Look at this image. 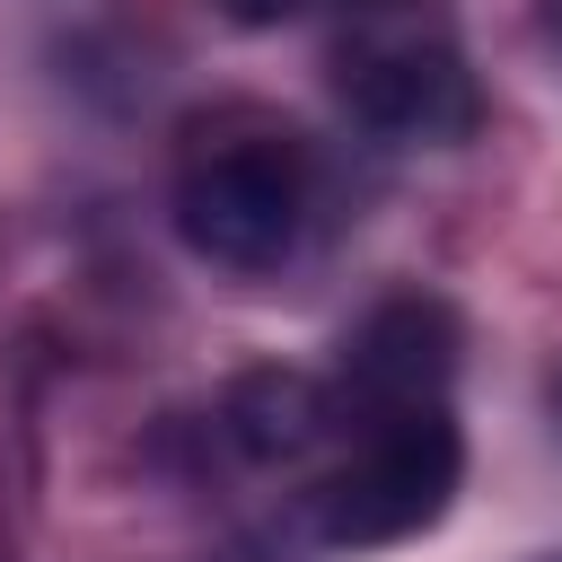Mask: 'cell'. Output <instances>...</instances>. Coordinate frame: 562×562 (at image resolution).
I'll return each instance as SVG.
<instances>
[{
    "mask_svg": "<svg viewBox=\"0 0 562 562\" xmlns=\"http://www.w3.org/2000/svg\"><path fill=\"white\" fill-rule=\"evenodd\" d=\"M307 211H316V167L281 123L220 114L176 158V228L202 263L281 272L307 237Z\"/></svg>",
    "mask_w": 562,
    "mask_h": 562,
    "instance_id": "obj_2",
    "label": "cell"
},
{
    "mask_svg": "<svg viewBox=\"0 0 562 562\" xmlns=\"http://www.w3.org/2000/svg\"><path fill=\"white\" fill-rule=\"evenodd\" d=\"M228 18H246V26H272V18H290V9H307V0H220Z\"/></svg>",
    "mask_w": 562,
    "mask_h": 562,
    "instance_id": "obj_4",
    "label": "cell"
},
{
    "mask_svg": "<svg viewBox=\"0 0 562 562\" xmlns=\"http://www.w3.org/2000/svg\"><path fill=\"white\" fill-rule=\"evenodd\" d=\"M334 465L316 474L325 544H404L448 518L465 439L448 395H342L334 386Z\"/></svg>",
    "mask_w": 562,
    "mask_h": 562,
    "instance_id": "obj_1",
    "label": "cell"
},
{
    "mask_svg": "<svg viewBox=\"0 0 562 562\" xmlns=\"http://www.w3.org/2000/svg\"><path fill=\"white\" fill-rule=\"evenodd\" d=\"M536 35H544V53L562 61V0H536Z\"/></svg>",
    "mask_w": 562,
    "mask_h": 562,
    "instance_id": "obj_5",
    "label": "cell"
},
{
    "mask_svg": "<svg viewBox=\"0 0 562 562\" xmlns=\"http://www.w3.org/2000/svg\"><path fill=\"white\" fill-rule=\"evenodd\" d=\"M334 88L351 123L378 140H465L474 132V70L439 26H360L342 35Z\"/></svg>",
    "mask_w": 562,
    "mask_h": 562,
    "instance_id": "obj_3",
    "label": "cell"
}]
</instances>
